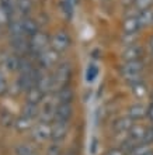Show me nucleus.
<instances>
[{"mask_svg":"<svg viewBox=\"0 0 153 155\" xmlns=\"http://www.w3.org/2000/svg\"><path fill=\"white\" fill-rule=\"evenodd\" d=\"M8 92V85H7V81H6V78H4L3 72L0 71V96H3Z\"/></svg>","mask_w":153,"mask_h":155,"instance_id":"33","label":"nucleus"},{"mask_svg":"<svg viewBox=\"0 0 153 155\" xmlns=\"http://www.w3.org/2000/svg\"><path fill=\"white\" fill-rule=\"evenodd\" d=\"M131 87H132L133 94L139 99L145 97L146 94H148V87H146V85L143 83V82H139V83H136V85H132Z\"/></svg>","mask_w":153,"mask_h":155,"instance_id":"27","label":"nucleus"},{"mask_svg":"<svg viewBox=\"0 0 153 155\" xmlns=\"http://www.w3.org/2000/svg\"><path fill=\"white\" fill-rule=\"evenodd\" d=\"M128 116L132 118L133 121L136 120H142V118L148 117V107L142 103H135V104H131L128 109Z\"/></svg>","mask_w":153,"mask_h":155,"instance_id":"13","label":"nucleus"},{"mask_svg":"<svg viewBox=\"0 0 153 155\" xmlns=\"http://www.w3.org/2000/svg\"><path fill=\"white\" fill-rule=\"evenodd\" d=\"M61 8H62V13L65 14V17H66L68 20L72 18V16H73V4L72 3H69L66 0H62Z\"/></svg>","mask_w":153,"mask_h":155,"instance_id":"30","label":"nucleus"},{"mask_svg":"<svg viewBox=\"0 0 153 155\" xmlns=\"http://www.w3.org/2000/svg\"><path fill=\"white\" fill-rule=\"evenodd\" d=\"M61 61V52H58L56 49H53L52 47L46 48L45 51L37 57V62H38V66L40 69L42 71H46V69H51L53 66H56Z\"/></svg>","mask_w":153,"mask_h":155,"instance_id":"3","label":"nucleus"},{"mask_svg":"<svg viewBox=\"0 0 153 155\" xmlns=\"http://www.w3.org/2000/svg\"><path fill=\"white\" fill-rule=\"evenodd\" d=\"M14 154L16 155H38V151H37L35 145H32L30 143H23V144H18L14 148Z\"/></svg>","mask_w":153,"mask_h":155,"instance_id":"20","label":"nucleus"},{"mask_svg":"<svg viewBox=\"0 0 153 155\" xmlns=\"http://www.w3.org/2000/svg\"><path fill=\"white\" fill-rule=\"evenodd\" d=\"M149 47H150V51H152V54H153V37L150 38V41H149Z\"/></svg>","mask_w":153,"mask_h":155,"instance_id":"36","label":"nucleus"},{"mask_svg":"<svg viewBox=\"0 0 153 155\" xmlns=\"http://www.w3.org/2000/svg\"><path fill=\"white\" fill-rule=\"evenodd\" d=\"M148 155H153V151H152V152H149V154H148Z\"/></svg>","mask_w":153,"mask_h":155,"instance_id":"38","label":"nucleus"},{"mask_svg":"<svg viewBox=\"0 0 153 155\" xmlns=\"http://www.w3.org/2000/svg\"><path fill=\"white\" fill-rule=\"evenodd\" d=\"M105 155H126V152L121 147H114V148H110Z\"/></svg>","mask_w":153,"mask_h":155,"instance_id":"34","label":"nucleus"},{"mask_svg":"<svg viewBox=\"0 0 153 155\" xmlns=\"http://www.w3.org/2000/svg\"><path fill=\"white\" fill-rule=\"evenodd\" d=\"M32 8L31 0H16V13H18L20 17H27Z\"/></svg>","mask_w":153,"mask_h":155,"instance_id":"21","label":"nucleus"},{"mask_svg":"<svg viewBox=\"0 0 153 155\" xmlns=\"http://www.w3.org/2000/svg\"><path fill=\"white\" fill-rule=\"evenodd\" d=\"M153 0H133V7L136 8L138 12H143L148 8L152 7Z\"/></svg>","mask_w":153,"mask_h":155,"instance_id":"28","label":"nucleus"},{"mask_svg":"<svg viewBox=\"0 0 153 155\" xmlns=\"http://www.w3.org/2000/svg\"><path fill=\"white\" fill-rule=\"evenodd\" d=\"M141 28V24H139V20L136 17H126L124 20V24H122V30H124V34H133L138 33V30Z\"/></svg>","mask_w":153,"mask_h":155,"instance_id":"17","label":"nucleus"},{"mask_svg":"<svg viewBox=\"0 0 153 155\" xmlns=\"http://www.w3.org/2000/svg\"><path fill=\"white\" fill-rule=\"evenodd\" d=\"M146 134H148V127L142 126V124H133L132 128L128 131L129 138L135 140L138 143H145Z\"/></svg>","mask_w":153,"mask_h":155,"instance_id":"15","label":"nucleus"},{"mask_svg":"<svg viewBox=\"0 0 153 155\" xmlns=\"http://www.w3.org/2000/svg\"><path fill=\"white\" fill-rule=\"evenodd\" d=\"M145 69V64L142 59H136V61H125L122 64L121 69V75H126V74H142V71Z\"/></svg>","mask_w":153,"mask_h":155,"instance_id":"11","label":"nucleus"},{"mask_svg":"<svg viewBox=\"0 0 153 155\" xmlns=\"http://www.w3.org/2000/svg\"><path fill=\"white\" fill-rule=\"evenodd\" d=\"M45 155H63V148H62V143H56V141H51L46 150H45Z\"/></svg>","mask_w":153,"mask_h":155,"instance_id":"26","label":"nucleus"},{"mask_svg":"<svg viewBox=\"0 0 153 155\" xmlns=\"http://www.w3.org/2000/svg\"><path fill=\"white\" fill-rule=\"evenodd\" d=\"M152 151H153L152 144L141 143V144H138L135 148H132V150H131L126 155H148L149 152H152Z\"/></svg>","mask_w":153,"mask_h":155,"instance_id":"24","label":"nucleus"},{"mask_svg":"<svg viewBox=\"0 0 153 155\" xmlns=\"http://www.w3.org/2000/svg\"><path fill=\"white\" fill-rule=\"evenodd\" d=\"M14 123H16V117L13 116V113H10L8 110H3L0 113V124L6 128L8 127H14Z\"/></svg>","mask_w":153,"mask_h":155,"instance_id":"25","label":"nucleus"},{"mask_svg":"<svg viewBox=\"0 0 153 155\" xmlns=\"http://www.w3.org/2000/svg\"><path fill=\"white\" fill-rule=\"evenodd\" d=\"M148 117H149L150 123L153 124V102H152V104L148 107Z\"/></svg>","mask_w":153,"mask_h":155,"instance_id":"35","label":"nucleus"},{"mask_svg":"<svg viewBox=\"0 0 153 155\" xmlns=\"http://www.w3.org/2000/svg\"><path fill=\"white\" fill-rule=\"evenodd\" d=\"M97 74H98V68L97 65H90L87 69H86V79L87 82H93L97 78Z\"/></svg>","mask_w":153,"mask_h":155,"instance_id":"31","label":"nucleus"},{"mask_svg":"<svg viewBox=\"0 0 153 155\" xmlns=\"http://www.w3.org/2000/svg\"><path fill=\"white\" fill-rule=\"evenodd\" d=\"M138 41V34L133 33V34H124V37H122V44H125V47L126 45H133L136 44Z\"/></svg>","mask_w":153,"mask_h":155,"instance_id":"32","label":"nucleus"},{"mask_svg":"<svg viewBox=\"0 0 153 155\" xmlns=\"http://www.w3.org/2000/svg\"><path fill=\"white\" fill-rule=\"evenodd\" d=\"M133 124H135L133 120L128 114L122 116L118 120H115V123L113 124V131L115 134H128V131L132 128Z\"/></svg>","mask_w":153,"mask_h":155,"instance_id":"9","label":"nucleus"},{"mask_svg":"<svg viewBox=\"0 0 153 155\" xmlns=\"http://www.w3.org/2000/svg\"><path fill=\"white\" fill-rule=\"evenodd\" d=\"M69 133V123H52V134H51V141L62 143Z\"/></svg>","mask_w":153,"mask_h":155,"instance_id":"8","label":"nucleus"},{"mask_svg":"<svg viewBox=\"0 0 153 155\" xmlns=\"http://www.w3.org/2000/svg\"><path fill=\"white\" fill-rule=\"evenodd\" d=\"M21 114L25 116V117H28V118H31V120H35V118H38V116H40V106L25 103L24 107H23Z\"/></svg>","mask_w":153,"mask_h":155,"instance_id":"23","label":"nucleus"},{"mask_svg":"<svg viewBox=\"0 0 153 155\" xmlns=\"http://www.w3.org/2000/svg\"><path fill=\"white\" fill-rule=\"evenodd\" d=\"M34 126V120L25 117V116L21 114L20 117L16 118V123H14V128L20 133H25V131H30Z\"/></svg>","mask_w":153,"mask_h":155,"instance_id":"18","label":"nucleus"},{"mask_svg":"<svg viewBox=\"0 0 153 155\" xmlns=\"http://www.w3.org/2000/svg\"><path fill=\"white\" fill-rule=\"evenodd\" d=\"M73 97H75V93L69 85L55 92V100L58 104H72Z\"/></svg>","mask_w":153,"mask_h":155,"instance_id":"12","label":"nucleus"},{"mask_svg":"<svg viewBox=\"0 0 153 155\" xmlns=\"http://www.w3.org/2000/svg\"><path fill=\"white\" fill-rule=\"evenodd\" d=\"M0 28H2V27H0Z\"/></svg>","mask_w":153,"mask_h":155,"instance_id":"40","label":"nucleus"},{"mask_svg":"<svg viewBox=\"0 0 153 155\" xmlns=\"http://www.w3.org/2000/svg\"><path fill=\"white\" fill-rule=\"evenodd\" d=\"M142 57H143V48L138 44L126 45L122 51L124 61H136V59H142Z\"/></svg>","mask_w":153,"mask_h":155,"instance_id":"10","label":"nucleus"},{"mask_svg":"<svg viewBox=\"0 0 153 155\" xmlns=\"http://www.w3.org/2000/svg\"><path fill=\"white\" fill-rule=\"evenodd\" d=\"M51 134H52V123L38 121L30 130V138L35 144H45L51 141Z\"/></svg>","mask_w":153,"mask_h":155,"instance_id":"1","label":"nucleus"},{"mask_svg":"<svg viewBox=\"0 0 153 155\" xmlns=\"http://www.w3.org/2000/svg\"><path fill=\"white\" fill-rule=\"evenodd\" d=\"M53 82H55V92L69 85L72 78V66L69 62H62L53 71Z\"/></svg>","mask_w":153,"mask_h":155,"instance_id":"2","label":"nucleus"},{"mask_svg":"<svg viewBox=\"0 0 153 155\" xmlns=\"http://www.w3.org/2000/svg\"><path fill=\"white\" fill-rule=\"evenodd\" d=\"M23 27H24V33L27 37H31V35H34L35 33H38L40 31V28H38V23H37L34 18H31V17H23Z\"/></svg>","mask_w":153,"mask_h":155,"instance_id":"19","label":"nucleus"},{"mask_svg":"<svg viewBox=\"0 0 153 155\" xmlns=\"http://www.w3.org/2000/svg\"><path fill=\"white\" fill-rule=\"evenodd\" d=\"M152 102H153V90H152Z\"/></svg>","mask_w":153,"mask_h":155,"instance_id":"39","label":"nucleus"},{"mask_svg":"<svg viewBox=\"0 0 153 155\" xmlns=\"http://www.w3.org/2000/svg\"><path fill=\"white\" fill-rule=\"evenodd\" d=\"M51 47L53 49H56L58 52H65L66 49L70 47V37L69 34L63 30H59L52 35L51 38Z\"/></svg>","mask_w":153,"mask_h":155,"instance_id":"5","label":"nucleus"},{"mask_svg":"<svg viewBox=\"0 0 153 155\" xmlns=\"http://www.w3.org/2000/svg\"><path fill=\"white\" fill-rule=\"evenodd\" d=\"M45 94L41 92L37 86L28 89L25 92V103H30V104H37V106H40V103L42 102V99H44Z\"/></svg>","mask_w":153,"mask_h":155,"instance_id":"16","label":"nucleus"},{"mask_svg":"<svg viewBox=\"0 0 153 155\" xmlns=\"http://www.w3.org/2000/svg\"><path fill=\"white\" fill-rule=\"evenodd\" d=\"M73 116L72 104H58L55 110V117L52 123H69Z\"/></svg>","mask_w":153,"mask_h":155,"instance_id":"7","label":"nucleus"},{"mask_svg":"<svg viewBox=\"0 0 153 155\" xmlns=\"http://www.w3.org/2000/svg\"><path fill=\"white\" fill-rule=\"evenodd\" d=\"M13 17L11 14L6 10V8L0 4V27H4V25H8V23H10V20H11Z\"/></svg>","mask_w":153,"mask_h":155,"instance_id":"29","label":"nucleus"},{"mask_svg":"<svg viewBox=\"0 0 153 155\" xmlns=\"http://www.w3.org/2000/svg\"><path fill=\"white\" fill-rule=\"evenodd\" d=\"M49 44H51V40L44 31L35 33L30 37V55L37 58L42 51L49 48Z\"/></svg>","mask_w":153,"mask_h":155,"instance_id":"4","label":"nucleus"},{"mask_svg":"<svg viewBox=\"0 0 153 155\" xmlns=\"http://www.w3.org/2000/svg\"><path fill=\"white\" fill-rule=\"evenodd\" d=\"M20 61H21V57L17 55V54H8L4 57V61H3V66L4 69L7 72H18L20 69Z\"/></svg>","mask_w":153,"mask_h":155,"instance_id":"14","label":"nucleus"},{"mask_svg":"<svg viewBox=\"0 0 153 155\" xmlns=\"http://www.w3.org/2000/svg\"><path fill=\"white\" fill-rule=\"evenodd\" d=\"M63 155H73V154L70 151H68V152H63Z\"/></svg>","mask_w":153,"mask_h":155,"instance_id":"37","label":"nucleus"},{"mask_svg":"<svg viewBox=\"0 0 153 155\" xmlns=\"http://www.w3.org/2000/svg\"><path fill=\"white\" fill-rule=\"evenodd\" d=\"M37 87L44 94L55 93V82H53V75L48 72H42L41 71L38 82H37Z\"/></svg>","mask_w":153,"mask_h":155,"instance_id":"6","label":"nucleus"},{"mask_svg":"<svg viewBox=\"0 0 153 155\" xmlns=\"http://www.w3.org/2000/svg\"><path fill=\"white\" fill-rule=\"evenodd\" d=\"M138 20H139L141 28L153 24V10H152V8H148V10L139 12V14H138Z\"/></svg>","mask_w":153,"mask_h":155,"instance_id":"22","label":"nucleus"}]
</instances>
